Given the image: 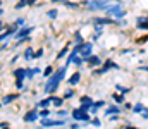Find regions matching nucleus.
<instances>
[{
  "mask_svg": "<svg viewBox=\"0 0 148 129\" xmlns=\"http://www.w3.org/2000/svg\"><path fill=\"white\" fill-rule=\"evenodd\" d=\"M79 81H81V72H74V74H71V78H67V85L69 86L79 85Z\"/></svg>",
  "mask_w": 148,
  "mask_h": 129,
  "instance_id": "nucleus-16",
  "label": "nucleus"
},
{
  "mask_svg": "<svg viewBox=\"0 0 148 129\" xmlns=\"http://www.w3.org/2000/svg\"><path fill=\"white\" fill-rule=\"evenodd\" d=\"M2 16H3V9H0V17H2Z\"/></svg>",
  "mask_w": 148,
  "mask_h": 129,
  "instance_id": "nucleus-50",
  "label": "nucleus"
},
{
  "mask_svg": "<svg viewBox=\"0 0 148 129\" xmlns=\"http://www.w3.org/2000/svg\"><path fill=\"white\" fill-rule=\"evenodd\" d=\"M38 114H40V119H47L50 115V110L48 109H41V110H38Z\"/></svg>",
  "mask_w": 148,
  "mask_h": 129,
  "instance_id": "nucleus-33",
  "label": "nucleus"
},
{
  "mask_svg": "<svg viewBox=\"0 0 148 129\" xmlns=\"http://www.w3.org/2000/svg\"><path fill=\"white\" fill-rule=\"evenodd\" d=\"M24 7H28V0H19L14 9H16V10H21V9H24Z\"/></svg>",
  "mask_w": 148,
  "mask_h": 129,
  "instance_id": "nucleus-31",
  "label": "nucleus"
},
{
  "mask_svg": "<svg viewBox=\"0 0 148 129\" xmlns=\"http://www.w3.org/2000/svg\"><path fill=\"white\" fill-rule=\"evenodd\" d=\"M2 129H9V126H5V128H2Z\"/></svg>",
  "mask_w": 148,
  "mask_h": 129,
  "instance_id": "nucleus-51",
  "label": "nucleus"
},
{
  "mask_svg": "<svg viewBox=\"0 0 148 129\" xmlns=\"http://www.w3.org/2000/svg\"><path fill=\"white\" fill-rule=\"evenodd\" d=\"M66 72H67V66H62V67H59L57 71H53V74L47 79V83H45V86H43V91H45L47 95H53V93L59 89L60 83L64 81Z\"/></svg>",
  "mask_w": 148,
  "mask_h": 129,
  "instance_id": "nucleus-1",
  "label": "nucleus"
},
{
  "mask_svg": "<svg viewBox=\"0 0 148 129\" xmlns=\"http://www.w3.org/2000/svg\"><path fill=\"white\" fill-rule=\"evenodd\" d=\"M76 96V91L73 89V86H69V89L64 93V100H69V98H74Z\"/></svg>",
  "mask_w": 148,
  "mask_h": 129,
  "instance_id": "nucleus-27",
  "label": "nucleus"
},
{
  "mask_svg": "<svg viewBox=\"0 0 148 129\" xmlns=\"http://www.w3.org/2000/svg\"><path fill=\"white\" fill-rule=\"evenodd\" d=\"M57 16H59V10H57V9L47 10V17H48V19H57Z\"/></svg>",
  "mask_w": 148,
  "mask_h": 129,
  "instance_id": "nucleus-28",
  "label": "nucleus"
},
{
  "mask_svg": "<svg viewBox=\"0 0 148 129\" xmlns=\"http://www.w3.org/2000/svg\"><path fill=\"white\" fill-rule=\"evenodd\" d=\"M0 69H2V67H0Z\"/></svg>",
  "mask_w": 148,
  "mask_h": 129,
  "instance_id": "nucleus-55",
  "label": "nucleus"
},
{
  "mask_svg": "<svg viewBox=\"0 0 148 129\" xmlns=\"http://www.w3.org/2000/svg\"><path fill=\"white\" fill-rule=\"evenodd\" d=\"M71 117H73V121H76V122H84V124H90L91 119H93L90 115V112H83L79 107L71 110Z\"/></svg>",
  "mask_w": 148,
  "mask_h": 129,
  "instance_id": "nucleus-5",
  "label": "nucleus"
},
{
  "mask_svg": "<svg viewBox=\"0 0 148 129\" xmlns=\"http://www.w3.org/2000/svg\"><path fill=\"white\" fill-rule=\"evenodd\" d=\"M147 110V107L143 105V103H136V105H133V110L131 112H134V114H141V112H145Z\"/></svg>",
  "mask_w": 148,
  "mask_h": 129,
  "instance_id": "nucleus-26",
  "label": "nucleus"
},
{
  "mask_svg": "<svg viewBox=\"0 0 148 129\" xmlns=\"http://www.w3.org/2000/svg\"><path fill=\"white\" fill-rule=\"evenodd\" d=\"M0 7H2V0H0Z\"/></svg>",
  "mask_w": 148,
  "mask_h": 129,
  "instance_id": "nucleus-52",
  "label": "nucleus"
},
{
  "mask_svg": "<svg viewBox=\"0 0 148 129\" xmlns=\"http://www.w3.org/2000/svg\"><path fill=\"white\" fill-rule=\"evenodd\" d=\"M31 33H33V26H23V28H19V29L16 31L14 38H16V40H21V38H24V36H29Z\"/></svg>",
  "mask_w": 148,
  "mask_h": 129,
  "instance_id": "nucleus-12",
  "label": "nucleus"
},
{
  "mask_svg": "<svg viewBox=\"0 0 148 129\" xmlns=\"http://www.w3.org/2000/svg\"><path fill=\"white\" fill-rule=\"evenodd\" d=\"M140 115H141V119H145V121H148V109L145 110V112H141Z\"/></svg>",
  "mask_w": 148,
  "mask_h": 129,
  "instance_id": "nucleus-43",
  "label": "nucleus"
},
{
  "mask_svg": "<svg viewBox=\"0 0 148 129\" xmlns=\"http://www.w3.org/2000/svg\"><path fill=\"white\" fill-rule=\"evenodd\" d=\"M122 112V109L119 107V105H109L107 109H105V115L109 117V115H112V114H121Z\"/></svg>",
  "mask_w": 148,
  "mask_h": 129,
  "instance_id": "nucleus-17",
  "label": "nucleus"
},
{
  "mask_svg": "<svg viewBox=\"0 0 148 129\" xmlns=\"http://www.w3.org/2000/svg\"><path fill=\"white\" fill-rule=\"evenodd\" d=\"M81 5H86V10H90V12H100V10L105 12V9L109 7V2H105V0H84Z\"/></svg>",
  "mask_w": 148,
  "mask_h": 129,
  "instance_id": "nucleus-3",
  "label": "nucleus"
},
{
  "mask_svg": "<svg viewBox=\"0 0 148 129\" xmlns=\"http://www.w3.org/2000/svg\"><path fill=\"white\" fill-rule=\"evenodd\" d=\"M73 40H74V45H77V43H83V42H84V36H83L81 29H76V31H74Z\"/></svg>",
  "mask_w": 148,
  "mask_h": 129,
  "instance_id": "nucleus-21",
  "label": "nucleus"
},
{
  "mask_svg": "<svg viewBox=\"0 0 148 129\" xmlns=\"http://www.w3.org/2000/svg\"><path fill=\"white\" fill-rule=\"evenodd\" d=\"M16 98H19V93H12V95H7L2 98V105H9L10 102H14Z\"/></svg>",
  "mask_w": 148,
  "mask_h": 129,
  "instance_id": "nucleus-20",
  "label": "nucleus"
},
{
  "mask_svg": "<svg viewBox=\"0 0 148 129\" xmlns=\"http://www.w3.org/2000/svg\"><path fill=\"white\" fill-rule=\"evenodd\" d=\"M52 105H53L55 109H60V107L64 105V96H53V102H52Z\"/></svg>",
  "mask_w": 148,
  "mask_h": 129,
  "instance_id": "nucleus-23",
  "label": "nucleus"
},
{
  "mask_svg": "<svg viewBox=\"0 0 148 129\" xmlns=\"http://www.w3.org/2000/svg\"><path fill=\"white\" fill-rule=\"evenodd\" d=\"M73 64H74V66H77V67H81V66H83V64H84V59H83V57H81V55H77V57H74Z\"/></svg>",
  "mask_w": 148,
  "mask_h": 129,
  "instance_id": "nucleus-32",
  "label": "nucleus"
},
{
  "mask_svg": "<svg viewBox=\"0 0 148 129\" xmlns=\"http://www.w3.org/2000/svg\"><path fill=\"white\" fill-rule=\"evenodd\" d=\"M124 129H138V128H136V126H129V124H126V126H124Z\"/></svg>",
  "mask_w": 148,
  "mask_h": 129,
  "instance_id": "nucleus-48",
  "label": "nucleus"
},
{
  "mask_svg": "<svg viewBox=\"0 0 148 129\" xmlns=\"http://www.w3.org/2000/svg\"><path fill=\"white\" fill-rule=\"evenodd\" d=\"M93 102H95V100H93L91 96H88V95H83V96L79 98V103H81V105H79V109H81L83 112H90V110H91V105H93Z\"/></svg>",
  "mask_w": 148,
  "mask_h": 129,
  "instance_id": "nucleus-7",
  "label": "nucleus"
},
{
  "mask_svg": "<svg viewBox=\"0 0 148 129\" xmlns=\"http://www.w3.org/2000/svg\"><path fill=\"white\" fill-rule=\"evenodd\" d=\"M36 72H35V69H26V79H33V76H35Z\"/></svg>",
  "mask_w": 148,
  "mask_h": 129,
  "instance_id": "nucleus-34",
  "label": "nucleus"
},
{
  "mask_svg": "<svg viewBox=\"0 0 148 129\" xmlns=\"http://www.w3.org/2000/svg\"><path fill=\"white\" fill-rule=\"evenodd\" d=\"M115 89H117V91H119V93H121V95H124V96H126V95H127V93H131V88H129V86L115 85Z\"/></svg>",
  "mask_w": 148,
  "mask_h": 129,
  "instance_id": "nucleus-22",
  "label": "nucleus"
},
{
  "mask_svg": "<svg viewBox=\"0 0 148 129\" xmlns=\"http://www.w3.org/2000/svg\"><path fill=\"white\" fill-rule=\"evenodd\" d=\"M66 119H41V128H57V126H64Z\"/></svg>",
  "mask_w": 148,
  "mask_h": 129,
  "instance_id": "nucleus-8",
  "label": "nucleus"
},
{
  "mask_svg": "<svg viewBox=\"0 0 148 129\" xmlns=\"http://www.w3.org/2000/svg\"><path fill=\"white\" fill-rule=\"evenodd\" d=\"M36 2H40V0H28V7H29V5H35Z\"/></svg>",
  "mask_w": 148,
  "mask_h": 129,
  "instance_id": "nucleus-46",
  "label": "nucleus"
},
{
  "mask_svg": "<svg viewBox=\"0 0 148 129\" xmlns=\"http://www.w3.org/2000/svg\"><path fill=\"white\" fill-rule=\"evenodd\" d=\"M52 102H53V95H48L47 98H43V100H40V102H38L36 107H38V109H48Z\"/></svg>",
  "mask_w": 148,
  "mask_h": 129,
  "instance_id": "nucleus-15",
  "label": "nucleus"
},
{
  "mask_svg": "<svg viewBox=\"0 0 148 129\" xmlns=\"http://www.w3.org/2000/svg\"><path fill=\"white\" fill-rule=\"evenodd\" d=\"M112 100L117 103V105H122L126 100H124V95H117V93H112Z\"/></svg>",
  "mask_w": 148,
  "mask_h": 129,
  "instance_id": "nucleus-25",
  "label": "nucleus"
},
{
  "mask_svg": "<svg viewBox=\"0 0 148 129\" xmlns=\"http://www.w3.org/2000/svg\"><path fill=\"white\" fill-rule=\"evenodd\" d=\"M90 124H91V126H95V128H100V126H102V121H100L98 117H93Z\"/></svg>",
  "mask_w": 148,
  "mask_h": 129,
  "instance_id": "nucleus-35",
  "label": "nucleus"
},
{
  "mask_svg": "<svg viewBox=\"0 0 148 129\" xmlns=\"http://www.w3.org/2000/svg\"><path fill=\"white\" fill-rule=\"evenodd\" d=\"M0 109H2V103H0Z\"/></svg>",
  "mask_w": 148,
  "mask_h": 129,
  "instance_id": "nucleus-53",
  "label": "nucleus"
},
{
  "mask_svg": "<svg viewBox=\"0 0 148 129\" xmlns=\"http://www.w3.org/2000/svg\"><path fill=\"white\" fill-rule=\"evenodd\" d=\"M84 64H88L90 67H93V69H97V67H100L102 64H103V60L98 57V55H95V53H91L90 57H86L84 59Z\"/></svg>",
  "mask_w": 148,
  "mask_h": 129,
  "instance_id": "nucleus-9",
  "label": "nucleus"
},
{
  "mask_svg": "<svg viewBox=\"0 0 148 129\" xmlns=\"http://www.w3.org/2000/svg\"><path fill=\"white\" fill-rule=\"evenodd\" d=\"M105 14H107L109 17L117 19V21H122V19L127 16V10L122 7L121 2H117V3H109V7L105 9Z\"/></svg>",
  "mask_w": 148,
  "mask_h": 129,
  "instance_id": "nucleus-2",
  "label": "nucleus"
},
{
  "mask_svg": "<svg viewBox=\"0 0 148 129\" xmlns=\"http://www.w3.org/2000/svg\"><path fill=\"white\" fill-rule=\"evenodd\" d=\"M23 57H24V60H31V59H35V48H31V46L24 48Z\"/></svg>",
  "mask_w": 148,
  "mask_h": 129,
  "instance_id": "nucleus-18",
  "label": "nucleus"
},
{
  "mask_svg": "<svg viewBox=\"0 0 148 129\" xmlns=\"http://www.w3.org/2000/svg\"><path fill=\"white\" fill-rule=\"evenodd\" d=\"M43 53H45V50H43V48H38L36 52H35V59H40V57H43Z\"/></svg>",
  "mask_w": 148,
  "mask_h": 129,
  "instance_id": "nucleus-37",
  "label": "nucleus"
},
{
  "mask_svg": "<svg viewBox=\"0 0 148 129\" xmlns=\"http://www.w3.org/2000/svg\"><path fill=\"white\" fill-rule=\"evenodd\" d=\"M122 105H124V109H126V110H133V103H129V102H124Z\"/></svg>",
  "mask_w": 148,
  "mask_h": 129,
  "instance_id": "nucleus-41",
  "label": "nucleus"
},
{
  "mask_svg": "<svg viewBox=\"0 0 148 129\" xmlns=\"http://www.w3.org/2000/svg\"><path fill=\"white\" fill-rule=\"evenodd\" d=\"M134 26H136V29H140V31H148V16H138Z\"/></svg>",
  "mask_w": 148,
  "mask_h": 129,
  "instance_id": "nucleus-13",
  "label": "nucleus"
},
{
  "mask_svg": "<svg viewBox=\"0 0 148 129\" xmlns=\"http://www.w3.org/2000/svg\"><path fill=\"white\" fill-rule=\"evenodd\" d=\"M119 115H121V114H112V115H109V117H110V122H117V121H119Z\"/></svg>",
  "mask_w": 148,
  "mask_h": 129,
  "instance_id": "nucleus-39",
  "label": "nucleus"
},
{
  "mask_svg": "<svg viewBox=\"0 0 148 129\" xmlns=\"http://www.w3.org/2000/svg\"><path fill=\"white\" fill-rule=\"evenodd\" d=\"M14 26H16V28L19 29V28H23V26H26V21H24L23 17H17V19L14 21Z\"/></svg>",
  "mask_w": 148,
  "mask_h": 129,
  "instance_id": "nucleus-30",
  "label": "nucleus"
},
{
  "mask_svg": "<svg viewBox=\"0 0 148 129\" xmlns=\"http://www.w3.org/2000/svg\"><path fill=\"white\" fill-rule=\"evenodd\" d=\"M55 114H57V117H66V115H67L69 112H67V110H57Z\"/></svg>",
  "mask_w": 148,
  "mask_h": 129,
  "instance_id": "nucleus-38",
  "label": "nucleus"
},
{
  "mask_svg": "<svg viewBox=\"0 0 148 129\" xmlns=\"http://www.w3.org/2000/svg\"><path fill=\"white\" fill-rule=\"evenodd\" d=\"M69 46H71V43H67V45H66V46L57 53V60H62V59H66V57L69 55Z\"/></svg>",
  "mask_w": 148,
  "mask_h": 129,
  "instance_id": "nucleus-19",
  "label": "nucleus"
},
{
  "mask_svg": "<svg viewBox=\"0 0 148 129\" xmlns=\"http://www.w3.org/2000/svg\"><path fill=\"white\" fill-rule=\"evenodd\" d=\"M14 78H16V88L17 89H23V81L26 79V69L24 67L14 69Z\"/></svg>",
  "mask_w": 148,
  "mask_h": 129,
  "instance_id": "nucleus-6",
  "label": "nucleus"
},
{
  "mask_svg": "<svg viewBox=\"0 0 148 129\" xmlns=\"http://www.w3.org/2000/svg\"><path fill=\"white\" fill-rule=\"evenodd\" d=\"M36 119H40V114H38V107L35 105L31 110H28L26 114H24V117H23V121L24 122H35Z\"/></svg>",
  "mask_w": 148,
  "mask_h": 129,
  "instance_id": "nucleus-11",
  "label": "nucleus"
},
{
  "mask_svg": "<svg viewBox=\"0 0 148 129\" xmlns=\"http://www.w3.org/2000/svg\"><path fill=\"white\" fill-rule=\"evenodd\" d=\"M53 74V67L52 66H47L45 69H43V78H50Z\"/></svg>",
  "mask_w": 148,
  "mask_h": 129,
  "instance_id": "nucleus-29",
  "label": "nucleus"
},
{
  "mask_svg": "<svg viewBox=\"0 0 148 129\" xmlns=\"http://www.w3.org/2000/svg\"><path fill=\"white\" fill-rule=\"evenodd\" d=\"M105 105H107V103H105V100H97V102H93L90 114H98V110H102Z\"/></svg>",
  "mask_w": 148,
  "mask_h": 129,
  "instance_id": "nucleus-14",
  "label": "nucleus"
},
{
  "mask_svg": "<svg viewBox=\"0 0 148 129\" xmlns=\"http://www.w3.org/2000/svg\"><path fill=\"white\" fill-rule=\"evenodd\" d=\"M91 53H93V42H83L81 43L79 55H81L83 59H86V57H90Z\"/></svg>",
  "mask_w": 148,
  "mask_h": 129,
  "instance_id": "nucleus-10",
  "label": "nucleus"
},
{
  "mask_svg": "<svg viewBox=\"0 0 148 129\" xmlns=\"http://www.w3.org/2000/svg\"><path fill=\"white\" fill-rule=\"evenodd\" d=\"M138 71H141V72H148V66H138Z\"/></svg>",
  "mask_w": 148,
  "mask_h": 129,
  "instance_id": "nucleus-42",
  "label": "nucleus"
},
{
  "mask_svg": "<svg viewBox=\"0 0 148 129\" xmlns=\"http://www.w3.org/2000/svg\"><path fill=\"white\" fill-rule=\"evenodd\" d=\"M105 2H110V0H105Z\"/></svg>",
  "mask_w": 148,
  "mask_h": 129,
  "instance_id": "nucleus-54",
  "label": "nucleus"
},
{
  "mask_svg": "<svg viewBox=\"0 0 148 129\" xmlns=\"http://www.w3.org/2000/svg\"><path fill=\"white\" fill-rule=\"evenodd\" d=\"M50 2H52V3H64L66 0H50Z\"/></svg>",
  "mask_w": 148,
  "mask_h": 129,
  "instance_id": "nucleus-47",
  "label": "nucleus"
},
{
  "mask_svg": "<svg viewBox=\"0 0 148 129\" xmlns=\"http://www.w3.org/2000/svg\"><path fill=\"white\" fill-rule=\"evenodd\" d=\"M17 60H19V55H17V53H16V55H14V57H12V60H10V64H16V62H17Z\"/></svg>",
  "mask_w": 148,
  "mask_h": 129,
  "instance_id": "nucleus-44",
  "label": "nucleus"
},
{
  "mask_svg": "<svg viewBox=\"0 0 148 129\" xmlns=\"http://www.w3.org/2000/svg\"><path fill=\"white\" fill-rule=\"evenodd\" d=\"M69 128H71V129H79V122H73Z\"/></svg>",
  "mask_w": 148,
  "mask_h": 129,
  "instance_id": "nucleus-45",
  "label": "nucleus"
},
{
  "mask_svg": "<svg viewBox=\"0 0 148 129\" xmlns=\"http://www.w3.org/2000/svg\"><path fill=\"white\" fill-rule=\"evenodd\" d=\"M129 53H133V48H124V50H121V55H129Z\"/></svg>",
  "mask_w": 148,
  "mask_h": 129,
  "instance_id": "nucleus-40",
  "label": "nucleus"
},
{
  "mask_svg": "<svg viewBox=\"0 0 148 129\" xmlns=\"http://www.w3.org/2000/svg\"><path fill=\"white\" fill-rule=\"evenodd\" d=\"M5 126H9V124H7V122H0V129H2V128H5Z\"/></svg>",
  "mask_w": 148,
  "mask_h": 129,
  "instance_id": "nucleus-49",
  "label": "nucleus"
},
{
  "mask_svg": "<svg viewBox=\"0 0 148 129\" xmlns=\"http://www.w3.org/2000/svg\"><path fill=\"white\" fill-rule=\"evenodd\" d=\"M112 69L117 71V69H121V66H119L117 62H114L112 59H107V60H103V64H102L100 67H97V69L93 71V76H103V74H107Z\"/></svg>",
  "mask_w": 148,
  "mask_h": 129,
  "instance_id": "nucleus-4",
  "label": "nucleus"
},
{
  "mask_svg": "<svg viewBox=\"0 0 148 129\" xmlns=\"http://www.w3.org/2000/svg\"><path fill=\"white\" fill-rule=\"evenodd\" d=\"M102 35H103V33H97V31H95L93 36H91V42H98V40L102 38Z\"/></svg>",
  "mask_w": 148,
  "mask_h": 129,
  "instance_id": "nucleus-36",
  "label": "nucleus"
},
{
  "mask_svg": "<svg viewBox=\"0 0 148 129\" xmlns=\"http://www.w3.org/2000/svg\"><path fill=\"white\" fill-rule=\"evenodd\" d=\"M64 5H66L67 9H71V10H76V9H79V7H81V3H77V2H71V0H66V2H64Z\"/></svg>",
  "mask_w": 148,
  "mask_h": 129,
  "instance_id": "nucleus-24",
  "label": "nucleus"
}]
</instances>
